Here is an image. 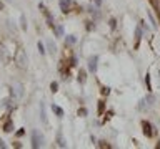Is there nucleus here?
Here are the masks:
<instances>
[{
	"mask_svg": "<svg viewBox=\"0 0 160 149\" xmlns=\"http://www.w3.org/2000/svg\"><path fill=\"white\" fill-rule=\"evenodd\" d=\"M72 0H59V7H60V12L62 13H69L72 10Z\"/></svg>",
	"mask_w": 160,
	"mask_h": 149,
	"instance_id": "9d476101",
	"label": "nucleus"
},
{
	"mask_svg": "<svg viewBox=\"0 0 160 149\" xmlns=\"http://www.w3.org/2000/svg\"><path fill=\"white\" fill-rule=\"evenodd\" d=\"M87 114H88V109L85 108V106L79 108V111H77V116H79V118H87Z\"/></svg>",
	"mask_w": 160,
	"mask_h": 149,
	"instance_id": "4be33fe9",
	"label": "nucleus"
},
{
	"mask_svg": "<svg viewBox=\"0 0 160 149\" xmlns=\"http://www.w3.org/2000/svg\"><path fill=\"white\" fill-rule=\"evenodd\" d=\"M87 73H88V70H84V68H80L79 73H77V81H79V84H82V86L87 83Z\"/></svg>",
	"mask_w": 160,
	"mask_h": 149,
	"instance_id": "f8f14e48",
	"label": "nucleus"
},
{
	"mask_svg": "<svg viewBox=\"0 0 160 149\" xmlns=\"http://www.w3.org/2000/svg\"><path fill=\"white\" fill-rule=\"evenodd\" d=\"M95 23H97L95 20H87V22H85V30L87 31H94L95 28H97V25Z\"/></svg>",
	"mask_w": 160,
	"mask_h": 149,
	"instance_id": "aec40b11",
	"label": "nucleus"
},
{
	"mask_svg": "<svg viewBox=\"0 0 160 149\" xmlns=\"http://www.w3.org/2000/svg\"><path fill=\"white\" fill-rule=\"evenodd\" d=\"M63 40H65V47H73V45L79 41V38H77L75 35H65Z\"/></svg>",
	"mask_w": 160,
	"mask_h": 149,
	"instance_id": "2eb2a0df",
	"label": "nucleus"
},
{
	"mask_svg": "<svg viewBox=\"0 0 160 149\" xmlns=\"http://www.w3.org/2000/svg\"><path fill=\"white\" fill-rule=\"evenodd\" d=\"M30 143H32V147H34V149L42 147V146L45 144L44 134H42L38 129H32V131H30Z\"/></svg>",
	"mask_w": 160,
	"mask_h": 149,
	"instance_id": "f257e3e1",
	"label": "nucleus"
},
{
	"mask_svg": "<svg viewBox=\"0 0 160 149\" xmlns=\"http://www.w3.org/2000/svg\"><path fill=\"white\" fill-rule=\"evenodd\" d=\"M50 108H52V113H53V114H55V116H57V118H59V119H62V118H63V114H65V111H63V109L60 108L59 104H52Z\"/></svg>",
	"mask_w": 160,
	"mask_h": 149,
	"instance_id": "dca6fc26",
	"label": "nucleus"
},
{
	"mask_svg": "<svg viewBox=\"0 0 160 149\" xmlns=\"http://www.w3.org/2000/svg\"><path fill=\"white\" fill-rule=\"evenodd\" d=\"M13 60H15L17 63H19V66H25V63H27V55H25V51H23L22 48L19 50V51L13 55Z\"/></svg>",
	"mask_w": 160,
	"mask_h": 149,
	"instance_id": "6e6552de",
	"label": "nucleus"
},
{
	"mask_svg": "<svg viewBox=\"0 0 160 149\" xmlns=\"http://www.w3.org/2000/svg\"><path fill=\"white\" fill-rule=\"evenodd\" d=\"M20 28H22L23 31H27V28H28V25H27V18H25V15H20Z\"/></svg>",
	"mask_w": 160,
	"mask_h": 149,
	"instance_id": "5701e85b",
	"label": "nucleus"
},
{
	"mask_svg": "<svg viewBox=\"0 0 160 149\" xmlns=\"http://www.w3.org/2000/svg\"><path fill=\"white\" fill-rule=\"evenodd\" d=\"M157 147H160V141H158V144H157Z\"/></svg>",
	"mask_w": 160,
	"mask_h": 149,
	"instance_id": "4c0bfd02",
	"label": "nucleus"
},
{
	"mask_svg": "<svg viewBox=\"0 0 160 149\" xmlns=\"http://www.w3.org/2000/svg\"><path fill=\"white\" fill-rule=\"evenodd\" d=\"M38 109H40V121L44 126H48V118H47V109H45V103L40 101V106H38Z\"/></svg>",
	"mask_w": 160,
	"mask_h": 149,
	"instance_id": "9b49d317",
	"label": "nucleus"
},
{
	"mask_svg": "<svg viewBox=\"0 0 160 149\" xmlns=\"http://www.w3.org/2000/svg\"><path fill=\"white\" fill-rule=\"evenodd\" d=\"M77 65H79V58H77V55H72V58H70L69 66H70V68H75Z\"/></svg>",
	"mask_w": 160,
	"mask_h": 149,
	"instance_id": "393cba45",
	"label": "nucleus"
},
{
	"mask_svg": "<svg viewBox=\"0 0 160 149\" xmlns=\"http://www.w3.org/2000/svg\"><path fill=\"white\" fill-rule=\"evenodd\" d=\"M45 47H47V53H50V55H55L57 53V45L53 43V40H47L45 41Z\"/></svg>",
	"mask_w": 160,
	"mask_h": 149,
	"instance_id": "f3484780",
	"label": "nucleus"
},
{
	"mask_svg": "<svg viewBox=\"0 0 160 149\" xmlns=\"http://www.w3.org/2000/svg\"><path fill=\"white\" fill-rule=\"evenodd\" d=\"M38 10H40V12H42V15L45 17V22H47V25L52 28L53 25H55V18H53V15H52L50 12H48V8L45 7V3H44V2H40V3H38Z\"/></svg>",
	"mask_w": 160,
	"mask_h": 149,
	"instance_id": "f03ea898",
	"label": "nucleus"
},
{
	"mask_svg": "<svg viewBox=\"0 0 160 149\" xmlns=\"http://www.w3.org/2000/svg\"><path fill=\"white\" fill-rule=\"evenodd\" d=\"M10 96L12 99H19L23 96V84L22 83H15L12 88H10Z\"/></svg>",
	"mask_w": 160,
	"mask_h": 149,
	"instance_id": "423d86ee",
	"label": "nucleus"
},
{
	"mask_svg": "<svg viewBox=\"0 0 160 149\" xmlns=\"http://www.w3.org/2000/svg\"><path fill=\"white\" fill-rule=\"evenodd\" d=\"M90 141H92V144H94V146H97V143H98V139H97V137H95V136H94V134H92V136H90Z\"/></svg>",
	"mask_w": 160,
	"mask_h": 149,
	"instance_id": "f704fd0d",
	"label": "nucleus"
},
{
	"mask_svg": "<svg viewBox=\"0 0 160 149\" xmlns=\"http://www.w3.org/2000/svg\"><path fill=\"white\" fill-rule=\"evenodd\" d=\"M98 60H100V56H98V55H92L90 58H88V61H87L88 73H92V74L97 73V70H98Z\"/></svg>",
	"mask_w": 160,
	"mask_h": 149,
	"instance_id": "20e7f679",
	"label": "nucleus"
},
{
	"mask_svg": "<svg viewBox=\"0 0 160 149\" xmlns=\"http://www.w3.org/2000/svg\"><path fill=\"white\" fill-rule=\"evenodd\" d=\"M50 91L52 93H57V91H59V81H52L50 83Z\"/></svg>",
	"mask_w": 160,
	"mask_h": 149,
	"instance_id": "c756f323",
	"label": "nucleus"
},
{
	"mask_svg": "<svg viewBox=\"0 0 160 149\" xmlns=\"http://www.w3.org/2000/svg\"><path fill=\"white\" fill-rule=\"evenodd\" d=\"M2 127H3V131H5V133H12V131H13V121L9 118L5 123H3Z\"/></svg>",
	"mask_w": 160,
	"mask_h": 149,
	"instance_id": "6ab92c4d",
	"label": "nucleus"
},
{
	"mask_svg": "<svg viewBox=\"0 0 160 149\" xmlns=\"http://www.w3.org/2000/svg\"><path fill=\"white\" fill-rule=\"evenodd\" d=\"M5 2H13V0H5Z\"/></svg>",
	"mask_w": 160,
	"mask_h": 149,
	"instance_id": "58836bf2",
	"label": "nucleus"
},
{
	"mask_svg": "<svg viewBox=\"0 0 160 149\" xmlns=\"http://www.w3.org/2000/svg\"><path fill=\"white\" fill-rule=\"evenodd\" d=\"M138 25H140V27L144 28V31H145V33H148V31H150V27L147 25V22H145V20H140V22H138Z\"/></svg>",
	"mask_w": 160,
	"mask_h": 149,
	"instance_id": "cd10ccee",
	"label": "nucleus"
},
{
	"mask_svg": "<svg viewBox=\"0 0 160 149\" xmlns=\"http://www.w3.org/2000/svg\"><path fill=\"white\" fill-rule=\"evenodd\" d=\"M137 111H140V113H145V111H148V106H147V101H145V98L138 99V104H137Z\"/></svg>",
	"mask_w": 160,
	"mask_h": 149,
	"instance_id": "a211bd4d",
	"label": "nucleus"
},
{
	"mask_svg": "<svg viewBox=\"0 0 160 149\" xmlns=\"http://www.w3.org/2000/svg\"><path fill=\"white\" fill-rule=\"evenodd\" d=\"M144 28L140 27V25H137L135 27V30H133V35H135V50H138V47H140V41H142V37H144Z\"/></svg>",
	"mask_w": 160,
	"mask_h": 149,
	"instance_id": "0eeeda50",
	"label": "nucleus"
},
{
	"mask_svg": "<svg viewBox=\"0 0 160 149\" xmlns=\"http://www.w3.org/2000/svg\"><path fill=\"white\" fill-rule=\"evenodd\" d=\"M55 143L59 147H67V143L65 139H63V133H62V127H60L59 131H57V136H55Z\"/></svg>",
	"mask_w": 160,
	"mask_h": 149,
	"instance_id": "ddd939ff",
	"label": "nucleus"
},
{
	"mask_svg": "<svg viewBox=\"0 0 160 149\" xmlns=\"http://www.w3.org/2000/svg\"><path fill=\"white\" fill-rule=\"evenodd\" d=\"M52 30H53V37H57V38L65 37V28H63V23H55L52 27Z\"/></svg>",
	"mask_w": 160,
	"mask_h": 149,
	"instance_id": "1a4fd4ad",
	"label": "nucleus"
},
{
	"mask_svg": "<svg viewBox=\"0 0 160 149\" xmlns=\"http://www.w3.org/2000/svg\"><path fill=\"white\" fill-rule=\"evenodd\" d=\"M108 27H110V30H112V31L117 30V18H115V17H112V18L108 20Z\"/></svg>",
	"mask_w": 160,
	"mask_h": 149,
	"instance_id": "b1692460",
	"label": "nucleus"
},
{
	"mask_svg": "<svg viewBox=\"0 0 160 149\" xmlns=\"http://www.w3.org/2000/svg\"><path fill=\"white\" fill-rule=\"evenodd\" d=\"M90 3H94L95 7H98V8H100V7L104 5V0H90Z\"/></svg>",
	"mask_w": 160,
	"mask_h": 149,
	"instance_id": "2f4dec72",
	"label": "nucleus"
},
{
	"mask_svg": "<svg viewBox=\"0 0 160 149\" xmlns=\"http://www.w3.org/2000/svg\"><path fill=\"white\" fill-rule=\"evenodd\" d=\"M23 134H25V129H23V127H22V129H19V131H17V133H15V136H17V137H22Z\"/></svg>",
	"mask_w": 160,
	"mask_h": 149,
	"instance_id": "72a5a7b5",
	"label": "nucleus"
},
{
	"mask_svg": "<svg viewBox=\"0 0 160 149\" xmlns=\"http://www.w3.org/2000/svg\"><path fill=\"white\" fill-rule=\"evenodd\" d=\"M3 8H5V3H3V2H2V0H0V12H2V10H3Z\"/></svg>",
	"mask_w": 160,
	"mask_h": 149,
	"instance_id": "e433bc0d",
	"label": "nucleus"
},
{
	"mask_svg": "<svg viewBox=\"0 0 160 149\" xmlns=\"http://www.w3.org/2000/svg\"><path fill=\"white\" fill-rule=\"evenodd\" d=\"M145 101H147V106H148V109H150V108H154V106H155V101H157V98H155V94L152 93V91H148L147 96H145Z\"/></svg>",
	"mask_w": 160,
	"mask_h": 149,
	"instance_id": "4468645a",
	"label": "nucleus"
},
{
	"mask_svg": "<svg viewBox=\"0 0 160 149\" xmlns=\"http://www.w3.org/2000/svg\"><path fill=\"white\" fill-rule=\"evenodd\" d=\"M145 86H147V91H154L152 90V81H150V74H145Z\"/></svg>",
	"mask_w": 160,
	"mask_h": 149,
	"instance_id": "a878e982",
	"label": "nucleus"
},
{
	"mask_svg": "<svg viewBox=\"0 0 160 149\" xmlns=\"http://www.w3.org/2000/svg\"><path fill=\"white\" fill-rule=\"evenodd\" d=\"M100 93H102V96H108V94H110V88L108 86H102Z\"/></svg>",
	"mask_w": 160,
	"mask_h": 149,
	"instance_id": "7c9ffc66",
	"label": "nucleus"
},
{
	"mask_svg": "<svg viewBox=\"0 0 160 149\" xmlns=\"http://www.w3.org/2000/svg\"><path fill=\"white\" fill-rule=\"evenodd\" d=\"M147 15H148V20H150V23H152V28H158V23H157V20L154 18V15H152L150 12H147Z\"/></svg>",
	"mask_w": 160,
	"mask_h": 149,
	"instance_id": "bb28decb",
	"label": "nucleus"
},
{
	"mask_svg": "<svg viewBox=\"0 0 160 149\" xmlns=\"http://www.w3.org/2000/svg\"><path fill=\"white\" fill-rule=\"evenodd\" d=\"M97 146H98V147H110V144L107 143V141H98Z\"/></svg>",
	"mask_w": 160,
	"mask_h": 149,
	"instance_id": "473e14b6",
	"label": "nucleus"
},
{
	"mask_svg": "<svg viewBox=\"0 0 160 149\" xmlns=\"http://www.w3.org/2000/svg\"><path fill=\"white\" fill-rule=\"evenodd\" d=\"M0 147H3V149L7 147V144H5V141H3V139H0Z\"/></svg>",
	"mask_w": 160,
	"mask_h": 149,
	"instance_id": "c9c22d12",
	"label": "nucleus"
},
{
	"mask_svg": "<svg viewBox=\"0 0 160 149\" xmlns=\"http://www.w3.org/2000/svg\"><path fill=\"white\" fill-rule=\"evenodd\" d=\"M142 133H144V136L145 137H148V139H150V137H154L155 136V133H157V131H155V127L152 126V123L150 121H142Z\"/></svg>",
	"mask_w": 160,
	"mask_h": 149,
	"instance_id": "7ed1b4c3",
	"label": "nucleus"
},
{
	"mask_svg": "<svg viewBox=\"0 0 160 149\" xmlns=\"http://www.w3.org/2000/svg\"><path fill=\"white\" fill-rule=\"evenodd\" d=\"M104 109H105V101L100 99V101H98V116L104 114Z\"/></svg>",
	"mask_w": 160,
	"mask_h": 149,
	"instance_id": "c85d7f7f",
	"label": "nucleus"
},
{
	"mask_svg": "<svg viewBox=\"0 0 160 149\" xmlns=\"http://www.w3.org/2000/svg\"><path fill=\"white\" fill-rule=\"evenodd\" d=\"M85 8H87V13L92 17V20L98 22V20L102 18V12H100V8H98V7H95L94 3H88V5L85 7Z\"/></svg>",
	"mask_w": 160,
	"mask_h": 149,
	"instance_id": "39448f33",
	"label": "nucleus"
},
{
	"mask_svg": "<svg viewBox=\"0 0 160 149\" xmlns=\"http://www.w3.org/2000/svg\"><path fill=\"white\" fill-rule=\"evenodd\" d=\"M37 50H38V53H40L42 56L47 55V47H45L44 41H38V43H37Z\"/></svg>",
	"mask_w": 160,
	"mask_h": 149,
	"instance_id": "412c9836",
	"label": "nucleus"
}]
</instances>
